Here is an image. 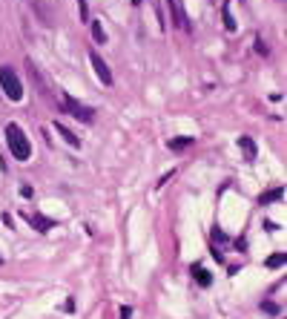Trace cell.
<instances>
[{"instance_id": "1", "label": "cell", "mask_w": 287, "mask_h": 319, "mask_svg": "<svg viewBox=\"0 0 287 319\" xmlns=\"http://www.w3.org/2000/svg\"><path fill=\"white\" fill-rule=\"evenodd\" d=\"M6 144H9V152L17 161H29V156H32V144H29L26 132H23L14 121H11V124H6Z\"/></svg>"}, {"instance_id": "2", "label": "cell", "mask_w": 287, "mask_h": 319, "mask_svg": "<svg viewBox=\"0 0 287 319\" xmlns=\"http://www.w3.org/2000/svg\"><path fill=\"white\" fill-rule=\"evenodd\" d=\"M57 104H60V110H63V112H69L72 118H78V121H83V124H92V121H95V110H92V106H86V104L75 101V98H72V95H66V92H60Z\"/></svg>"}, {"instance_id": "3", "label": "cell", "mask_w": 287, "mask_h": 319, "mask_svg": "<svg viewBox=\"0 0 287 319\" xmlns=\"http://www.w3.org/2000/svg\"><path fill=\"white\" fill-rule=\"evenodd\" d=\"M0 90H3V95L9 98V101H20L23 98V84L20 78H17V72L6 64V66H0Z\"/></svg>"}, {"instance_id": "4", "label": "cell", "mask_w": 287, "mask_h": 319, "mask_svg": "<svg viewBox=\"0 0 287 319\" xmlns=\"http://www.w3.org/2000/svg\"><path fill=\"white\" fill-rule=\"evenodd\" d=\"M89 64H92V69H95V75H98V80H101L103 86H112V72H109L106 60H103L95 49H89Z\"/></svg>"}, {"instance_id": "5", "label": "cell", "mask_w": 287, "mask_h": 319, "mask_svg": "<svg viewBox=\"0 0 287 319\" xmlns=\"http://www.w3.org/2000/svg\"><path fill=\"white\" fill-rule=\"evenodd\" d=\"M164 3H167V9H170V14H172V23H175L178 29H184V32H193V26H190V20H187L181 3H178V0H164Z\"/></svg>"}, {"instance_id": "6", "label": "cell", "mask_w": 287, "mask_h": 319, "mask_svg": "<svg viewBox=\"0 0 287 319\" xmlns=\"http://www.w3.org/2000/svg\"><path fill=\"white\" fill-rule=\"evenodd\" d=\"M55 130H57V136L63 138V141H66L69 147H75V150L80 147V138L75 136V132H72V130H69V126H63V124H60V121H55Z\"/></svg>"}, {"instance_id": "7", "label": "cell", "mask_w": 287, "mask_h": 319, "mask_svg": "<svg viewBox=\"0 0 287 319\" xmlns=\"http://www.w3.org/2000/svg\"><path fill=\"white\" fill-rule=\"evenodd\" d=\"M193 279H195V282H198L201 288H210V282H213L210 270H207V268H201V264H193Z\"/></svg>"}, {"instance_id": "8", "label": "cell", "mask_w": 287, "mask_h": 319, "mask_svg": "<svg viewBox=\"0 0 287 319\" xmlns=\"http://www.w3.org/2000/svg\"><path fill=\"white\" fill-rule=\"evenodd\" d=\"M89 29H92V40L95 44H106V29H103L101 20H89Z\"/></svg>"}, {"instance_id": "9", "label": "cell", "mask_w": 287, "mask_h": 319, "mask_svg": "<svg viewBox=\"0 0 287 319\" xmlns=\"http://www.w3.org/2000/svg\"><path fill=\"white\" fill-rule=\"evenodd\" d=\"M29 222L34 224V230H40V233H46L49 228H55V222L52 218H46V216H26Z\"/></svg>"}, {"instance_id": "10", "label": "cell", "mask_w": 287, "mask_h": 319, "mask_svg": "<svg viewBox=\"0 0 287 319\" xmlns=\"http://www.w3.org/2000/svg\"><path fill=\"white\" fill-rule=\"evenodd\" d=\"M221 20L227 32H236V20H233V12H230V0H224V9H221Z\"/></svg>"}, {"instance_id": "11", "label": "cell", "mask_w": 287, "mask_h": 319, "mask_svg": "<svg viewBox=\"0 0 287 319\" xmlns=\"http://www.w3.org/2000/svg\"><path fill=\"white\" fill-rule=\"evenodd\" d=\"M285 262H287V253H276V256H270L267 259V268H273V270H279V268H285Z\"/></svg>"}, {"instance_id": "12", "label": "cell", "mask_w": 287, "mask_h": 319, "mask_svg": "<svg viewBox=\"0 0 287 319\" xmlns=\"http://www.w3.org/2000/svg\"><path fill=\"white\" fill-rule=\"evenodd\" d=\"M239 147L247 152V158H256V144H253V138H239Z\"/></svg>"}, {"instance_id": "13", "label": "cell", "mask_w": 287, "mask_h": 319, "mask_svg": "<svg viewBox=\"0 0 287 319\" xmlns=\"http://www.w3.org/2000/svg\"><path fill=\"white\" fill-rule=\"evenodd\" d=\"M282 196H285V190H282V187H276V190H270V193H264V196H262V204H270V202H279Z\"/></svg>"}, {"instance_id": "14", "label": "cell", "mask_w": 287, "mask_h": 319, "mask_svg": "<svg viewBox=\"0 0 287 319\" xmlns=\"http://www.w3.org/2000/svg\"><path fill=\"white\" fill-rule=\"evenodd\" d=\"M190 144H193V138H172L170 150H184V147H190Z\"/></svg>"}, {"instance_id": "15", "label": "cell", "mask_w": 287, "mask_h": 319, "mask_svg": "<svg viewBox=\"0 0 287 319\" xmlns=\"http://www.w3.org/2000/svg\"><path fill=\"white\" fill-rule=\"evenodd\" d=\"M75 3H78V9H80V20L86 23L89 20V6H86V0H75Z\"/></svg>"}, {"instance_id": "16", "label": "cell", "mask_w": 287, "mask_h": 319, "mask_svg": "<svg viewBox=\"0 0 287 319\" xmlns=\"http://www.w3.org/2000/svg\"><path fill=\"white\" fill-rule=\"evenodd\" d=\"M256 52H259V55H267V46H264L262 38H256Z\"/></svg>"}, {"instance_id": "17", "label": "cell", "mask_w": 287, "mask_h": 319, "mask_svg": "<svg viewBox=\"0 0 287 319\" xmlns=\"http://www.w3.org/2000/svg\"><path fill=\"white\" fill-rule=\"evenodd\" d=\"M262 310H267V314H279V308H276L273 302H262Z\"/></svg>"}, {"instance_id": "18", "label": "cell", "mask_w": 287, "mask_h": 319, "mask_svg": "<svg viewBox=\"0 0 287 319\" xmlns=\"http://www.w3.org/2000/svg\"><path fill=\"white\" fill-rule=\"evenodd\" d=\"M132 316V308H129V305H124V308H121V319H129Z\"/></svg>"}, {"instance_id": "19", "label": "cell", "mask_w": 287, "mask_h": 319, "mask_svg": "<svg viewBox=\"0 0 287 319\" xmlns=\"http://www.w3.org/2000/svg\"><path fill=\"white\" fill-rule=\"evenodd\" d=\"M213 239H216V242H224V239H227V236H224L221 230H213Z\"/></svg>"}, {"instance_id": "20", "label": "cell", "mask_w": 287, "mask_h": 319, "mask_svg": "<svg viewBox=\"0 0 287 319\" xmlns=\"http://www.w3.org/2000/svg\"><path fill=\"white\" fill-rule=\"evenodd\" d=\"M0 262H3V259H0Z\"/></svg>"}]
</instances>
